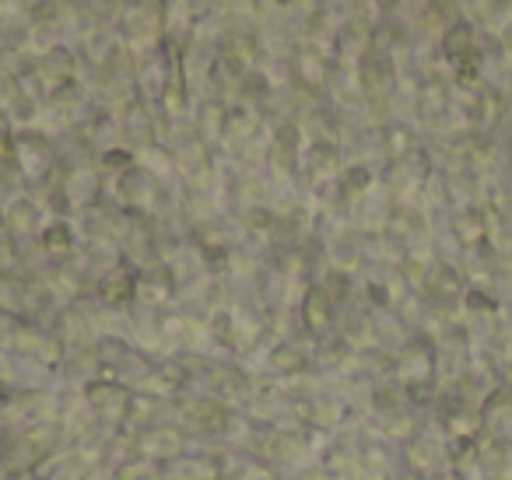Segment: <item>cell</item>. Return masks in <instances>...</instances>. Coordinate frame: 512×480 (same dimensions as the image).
Returning <instances> with one entry per match:
<instances>
[{
  "label": "cell",
  "instance_id": "cell-2",
  "mask_svg": "<svg viewBox=\"0 0 512 480\" xmlns=\"http://www.w3.org/2000/svg\"><path fill=\"white\" fill-rule=\"evenodd\" d=\"M134 445L144 452V459H176L183 452V435L172 428H148L137 435Z\"/></svg>",
  "mask_w": 512,
  "mask_h": 480
},
{
  "label": "cell",
  "instance_id": "cell-3",
  "mask_svg": "<svg viewBox=\"0 0 512 480\" xmlns=\"http://www.w3.org/2000/svg\"><path fill=\"white\" fill-rule=\"evenodd\" d=\"M179 414L204 431H221L228 424V417H232V410L221 407L218 400H193V403H179Z\"/></svg>",
  "mask_w": 512,
  "mask_h": 480
},
{
  "label": "cell",
  "instance_id": "cell-1",
  "mask_svg": "<svg viewBox=\"0 0 512 480\" xmlns=\"http://www.w3.org/2000/svg\"><path fill=\"white\" fill-rule=\"evenodd\" d=\"M484 431L498 442H512V396L509 393H495L481 410Z\"/></svg>",
  "mask_w": 512,
  "mask_h": 480
},
{
  "label": "cell",
  "instance_id": "cell-4",
  "mask_svg": "<svg viewBox=\"0 0 512 480\" xmlns=\"http://www.w3.org/2000/svg\"><path fill=\"white\" fill-rule=\"evenodd\" d=\"M327 316H330V298L323 295V291H313V295L306 298V319L309 326H313L316 333L327 326Z\"/></svg>",
  "mask_w": 512,
  "mask_h": 480
}]
</instances>
